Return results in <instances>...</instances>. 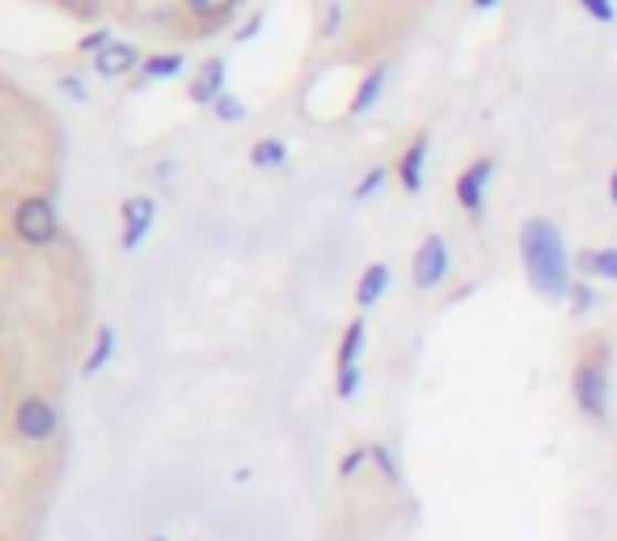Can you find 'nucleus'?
Segmentation results:
<instances>
[{
  "label": "nucleus",
  "instance_id": "obj_1",
  "mask_svg": "<svg viewBox=\"0 0 617 541\" xmlns=\"http://www.w3.org/2000/svg\"><path fill=\"white\" fill-rule=\"evenodd\" d=\"M521 262L524 275L533 283V292H542L546 301H563L571 296V259L567 246H563V233L558 225L546 220V216H529L521 225Z\"/></svg>",
  "mask_w": 617,
  "mask_h": 541
},
{
  "label": "nucleus",
  "instance_id": "obj_2",
  "mask_svg": "<svg viewBox=\"0 0 617 541\" xmlns=\"http://www.w3.org/2000/svg\"><path fill=\"white\" fill-rule=\"evenodd\" d=\"M571 394H575V406L584 410V419H593V424L609 419V373H605L600 360H579L575 364Z\"/></svg>",
  "mask_w": 617,
  "mask_h": 541
},
{
  "label": "nucleus",
  "instance_id": "obj_3",
  "mask_svg": "<svg viewBox=\"0 0 617 541\" xmlns=\"http://www.w3.org/2000/svg\"><path fill=\"white\" fill-rule=\"evenodd\" d=\"M13 233H18V241H25V246H51V241L60 237V220H55L51 199H43V195L22 199V204L13 208Z\"/></svg>",
  "mask_w": 617,
  "mask_h": 541
},
{
  "label": "nucleus",
  "instance_id": "obj_4",
  "mask_svg": "<svg viewBox=\"0 0 617 541\" xmlns=\"http://www.w3.org/2000/svg\"><path fill=\"white\" fill-rule=\"evenodd\" d=\"M13 431H18V440H25V445H48V440H55V431H60V410L48 398L30 394L13 410Z\"/></svg>",
  "mask_w": 617,
  "mask_h": 541
},
{
  "label": "nucleus",
  "instance_id": "obj_5",
  "mask_svg": "<svg viewBox=\"0 0 617 541\" xmlns=\"http://www.w3.org/2000/svg\"><path fill=\"white\" fill-rule=\"evenodd\" d=\"M449 267H452V254H449V241L440 233H428L419 241V250H415V267H410V275H415V288H440V283L449 280Z\"/></svg>",
  "mask_w": 617,
  "mask_h": 541
},
{
  "label": "nucleus",
  "instance_id": "obj_6",
  "mask_svg": "<svg viewBox=\"0 0 617 541\" xmlns=\"http://www.w3.org/2000/svg\"><path fill=\"white\" fill-rule=\"evenodd\" d=\"M491 174H495V162H491V157H478V162L466 165V174L457 178V204L470 216H482V208H487Z\"/></svg>",
  "mask_w": 617,
  "mask_h": 541
},
{
  "label": "nucleus",
  "instance_id": "obj_7",
  "mask_svg": "<svg viewBox=\"0 0 617 541\" xmlns=\"http://www.w3.org/2000/svg\"><path fill=\"white\" fill-rule=\"evenodd\" d=\"M153 220H157V204H153L148 195L123 199V250H127V254L144 246V237H148V229H153Z\"/></svg>",
  "mask_w": 617,
  "mask_h": 541
},
{
  "label": "nucleus",
  "instance_id": "obj_8",
  "mask_svg": "<svg viewBox=\"0 0 617 541\" xmlns=\"http://www.w3.org/2000/svg\"><path fill=\"white\" fill-rule=\"evenodd\" d=\"M428 132H419L415 141L406 144L402 162H398V183L406 187V195H419L423 190V162H428Z\"/></svg>",
  "mask_w": 617,
  "mask_h": 541
},
{
  "label": "nucleus",
  "instance_id": "obj_9",
  "mask_svg": "<svg viewBox=\"0 0 617 541\" xmlns=\"http://www.w3.org/2000/svg\"><path fill=\"white\" fill-rule=\"evenodd\" d=\"M575 271L588 275V280L617 283V246H605V250H579V254H575Z\"/></svg>",
  "mask_w": 617,
  "mask_h": 541
},
{
  "label": "nucleus",
  "instance_id": "obj_10",
  "mask_svg": "<svg viewBox=\"0 0 617 541\" xmlns=\"http://www.w3.org/2000/svg\"><path fill=\"white\" fill-rule=\"evenodd\" d=\"M94 64L102 76H123V72H132L136 64H140V51L132 48V43H123V39H115L111 48H102L94 55Z\"/></svg>",
  "mask_w": 617,
  "mask_h": 541
},
{
  "label": "nucleus",
  "instance_id": "obj_11",
  "mask_svg": "<svg viewBox=\"0 0 617 541\" xmlns=\"http://www.w3.org/2000/svg\"><path fill=\"white\" fill-rule=\"evenodd\" d=\"M220 90H224V60H208L203 69H199V76L190 81V97L199 102V106H212V102H220Z\"/></svg>",
  "mask_w": 617,
  "mask_h": 541
},
{
  "label": "nucleus",
  "instance_id": "obj_12",
  "mask_svg": "<svg viewBox=\"0 0 617 541\" xmlns=\"http://www.w3.org/2000/svg\"><path fill=\"white\" fill-rule=\"evenodd\" d=\"M364 339H368V326H364V318H356L352 326L343 330V339H338V355H334V373H347V368H359V355H364Z\"/></svg>",
  "mask_w": 617,
  "mask_h": 541
},
{
  "label": "nucleus",
  "instance_id": "obj_13",
  "mask_svg": "<svg viewBox=\"0 0 617 541\" xmlns=\"http://www.w3.org/2000/svg\"><path fill=\"white\" fill-rule=\"evenodd\" d=\"M385 288H389V267H385V262L364 267V275H359V283H356V305L373 309L380 296H385Z\"/></svg>",
  "mask_w": 617,
  "mask_h": 541
},
{
  "label": "nucleus",
  "instance_id": "obj_14",
  "mask_svg": "<svg viewBox=\"0 0 617 541\" xmlns=\"http://www.w3.org/2000/svg\"><path fill=\"white\" fill-rule=\"evenodd\" d=\"M385 76H389V69L385 64H377V69L368 72L364 81H359V90H356V97H352V115H368L373 106H377V97H380V90H385Z\"/></svg>",
  "mask_w": 617,
  "mask_h": 541
},
{
  "label": "nucleus",
  "instance_id": "obj_15",
  "mask_svg": "<svg viewBox=\"0 0 617 541\" xmlns=\"http://www.w3.org/2000/svg\"><path fill=\"white\" fill-rule=\"evenodd\" d=\"M111 355H115V330L102 326L94 339V347H90V355H85V368H81V377H97L106 364H111Z\"/></svg>",
  "mask_w": 617,
  "mask_h": 541
},
{
  "label": "nucleus",
  "instance_id": "obj_16",
  "mask_svg": "<svg viewBox=\"0 0 617 541\" xmlns=\"http://www.w3.org/2000/svg\"><path fill=\"white\" fill-rule=\"evenodd\" d=\"M284 162H287L284 141H259L250 148V165H254V169H280Z\"/></svg>",
  "mask_w": 617,
  "mask_h": 541
},
{
  "label": "nucleus",
  "instance_id": "obj_17",
  "mask_svg": "<svg viewBox=\"0 0 617 541\" xmlns=\"http://www.w3.org/2000/svg\"><path fill=\"white\" fill-rule=\"evenodd\" d=\"M368 452H373V470H377L385 482L398 487V482H402V461H398V452L389 445H368Z\"/></svg>",
  "mask_w": 617,
  "mask_h": 541
},
{
  "label": "nucleus",
  "instance_id": "obj_18",
  "mask_svg": "<svg viewBox=\"0 0 617 541\" xmlns=\"http://www.w3.org/2000/svg\"><path fill=\"white\" fill-rule=\"evenodd\" d=\"M178 69H182V55H178V51H169V55H153V60H144L140 76L144 81H166V76H174Z\"/></svg>",
  "mask_w": 617,
  "mask_h": 541
},
{
  "label": "nucleus",
  "instance_id": "obj_19",
  "mask_svg": "<svg viewBox=\"0 0 617 541\" xmlns=\"http://www.w3.org/2000/svg\"><path fill=\"white\" fill-rule=\"evenodd\" d=\"M364 466H373V452H368V448H352V452L338 461V478H343V482H352Z\"/></svg>",
  "mask_w": 617,
  "mask_h": 541
},
{
  "label": "nucleus",
  "instance_id": "obj_20",
  "mask_svg": "<svg viewBox=\"0 0 617 541\" xmlns=\"http://www.w3.org/2000/svg\"><path fill=\"white\" fill-rule=\"evenodd\" d=\"M233 4H238V0H187V9L195 18H224Z\"/></svg>",
  "mask_w": 617,
  "mask_h": 541
},
{
  "label": "nucleus",
  "instance_id": "obj_21",
  "mask_svg": "<svg viewBox=\"0 0 617 541\" xmlns=\"http://www.w3.org/2000/svg\"><path fill=\"white\" fill-rule=\"evenodd\" d=\"M571 313H588V309L596 305V292H593V283L588 280H575V288H571Z\"/></svg>",
  "mask_w": 617,
  "mask_h": 541
},
{
  "label": "nucleus",
  "instance_id": "obj_22",
  "mask_svg": "<svg viewBox=\"0 0 617 541\" xmlns=\"http://www.w3.org/2000/svg\"><path fill=\"white\" fill-rule=\"evenodd\" d=\"M385 174H389V169H385V165H373V169H368V174H364V178H359L356 199H368V195H373V190H380V187H385Z\"/></svg>",
  "mask_w": 617,
  "mask_h": 541
},
{
  "label": "nucleus",
  "instance_id": "obj_23",
  "mask_svg": "<svg viewBox=\"0 0 617 541\" xmlns=\"http://www.w3.org/2000/svg\"><path fill=\"white\" fill-rule=\"evenodd\" d=\"M216 118H224V123H233V118H245V106H241L233 94H224L216 102Z\"/></svg>",
  "mask_w": 617,
  "mask_h": 541
},
{
  "label": "nucleus",
  "instance_id": "obj_24",
  "mask_svg": "<svg viewBox=\"0 0 617 541\" xmlns=\"http://www.w3.org/2000/svg\"><path fill=\"white\" fill-rule=\"evenodd\" d=\"M584 9H588V18L596 22H614V0H579Z\"/></svg>",
  "mask_w": 617,
  "mask_h": 541
},
{
  "label": "nucleus",
  "instance_id": "obj_25",
  "mask_svg": "<svg viewBox=\"0 0 617 541\" xmlns=\"http://www.w3.org/2000/svg\"><path fill=\"white\" fill-rule=\"evenodd\" d=\"M60 90H64V94L69 97H76V102H85V81H81V76H60Z\"/></svg>",
  "mask_w": 617,
  "mask_h": 541
},
{
  "label": "nucleus",
  "instance_id": "obj_26",
  "mask_svg": "<svg viewBox=\"0 0 617 541\" xmlns=\"http://www.w3.org/2000/svg\"><path fill=\"white\" fill-rule=\"evenodd\" d=\"M111 43H115V39H111V34H106V30H97V34H90V39H85V43H81V51H102V48H111Z\"/></svg>",
  "mask_w": 617,
  "mask_h": 541
},
{
  "label": "nucleus",
  "instance_id": "obj_27",
  "mask_svg": "<svg viewBox=\"0 0 617 541\" xmlns=\"http://www.w3.org/2000/svg\"><path fill=\"white\" fill-rule=\"evenodd\" d=\"M262 22H266V18H262V13H254V18H250V22L238 30V43H250V39H254V34L262 30Z\"/></svg>",
  "mask_w": 617,
  "mask_h": 541
},
{
  "label": "nucleus",
  "instance_id": "obj_28",
  "mask_svg": "<svg viewBox=\"0 0 617 541\" xmlns=\"http://www.w3.org/2000/svg\"><path fill=\"white\" fill-rule=\"evenodd\" d=\"M343 22V9H338V4H331V13H326V22H322V34H331L334 25Z\"/></svg>",
  "mask_w": 617,
  "mask_h": 541
},
{
  "label": "nucleus",
  "instance_id": "obj_29",
  "mask_svg": "<svg viewBox=\"0 0 617 541\" xmlns=\"http://www.w3.org/2000/svg\"><path fill=\"white\" fill-rule=\"evenodd\" d=\"M609 199H614V208H617V169H614V178H609Z\"/></svg>",
  "mask_w": 617,
  "mask_h": 541
},
{
  "label": "nucleus",
  "instance_id": "obj_30",
  "mask_svg": "<svg viewBox=\"0 0 617 541\" xmlns=\"http://www.w3.org/2000/svg\"><path fill=\"white\" fill-rule=\"evenodd\" d=\"M474 4H478V9H495L499 0H474Z\"/></svg>",
  "mask_w": 617,
  "mask_h": 541
},
{
  "label": "nucleus",
  "instance_id": "obj_31",
  "mask_svg": "<svg viewBox=\"0 0 617 541\" xmlns=\"http://www.w3.org/2000/svg\"><path fill=\"white\" fill-rule=\"evenodd\" d=\"M153 541H169V538H166V533H157V538H153Z\"/></svg>",
  "mask_w": 617,
  "mask_h": 541
},
{
  "label": "nucleus",
  "instance_id": "obj_32",
  "mask_svg": "<svg viewBox=\"0 0 617 541\" xmlns=\"http://www.w3.org/2000/svg\"><path fill=\"white\" fill-rule=\"evenodd\" d=\"M76 4H94V0H76Z\"/></svg>",
  "mask_w": 617,
  "mask_h": 541
}]
</instances>
